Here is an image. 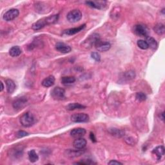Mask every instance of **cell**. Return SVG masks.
Segmentation results:
<instances>
[{
    "mask_svg": "<svg viewBox=\"0 0 165 165\" xmlns=\"http://www.w3.org/2000/svg\"><path fill=\"white\" fill-rule=\"evenodd\" d=\"M36 122L35 116L32 113L28 112L22 115L20 118V122L23 126L30 127Z\"/></svg>",
    "mask_w": 165,
    "mask_h": 165,
    "instance_id": "6da1fadb",
    "label": "cell"
},
{
    "mask_svg": "<svg viewBox=\"0 0 165 165\" xmlns=\"http://www.w3.org/2000/svg\"><path fill=\"white\" fill-rule=\"evenodd\" d=\"M134 32L136 35L140 37H148L149 35V30L147 27L143 24H138L134 26Z\"/></svg>",
    "mask_w": 165,
    "mask_h": 165,
    "instance_id": "7a4b0ae2",
    "label": "cell"
},
{
    "mask_svg": "<svg viewBox=\"0 0 165 165\" xmlns=\"http://www.w3.org/2000/svg\"><path fill=\"white\" fill-rule=\"evenodd\" d=\"M82 17V13L79 10L75 9L68 13L67 18L69 22L75 23L79 21Z\"/></svg>",
    "mask_w": 165,
    "mask_h": 165,
    "instance_id": "3957f363",
    "label": "cell"
},
{
    "mask_svg": "<svg viewBox=\"0 0 165 165\" xmlns=\"http://www.w3.org/2000/svg\"><path fill=\"white\" fill-rule=\"evenodd\" d=\"M100 41V35L97 34H93L87 38L86 41H84L83 45L87 48H90L92 46H96L99 41Z\"/></svg>",
    "mask_w": 165,
    "mask_h": 165,
    "instance_id": "277c9868",
    "label": "cell"
},
{
    "mask_svg": "<svg viewBox=\"0 0 165 165\" xmlns=\"http://www.w3.org/2000/svg\"><path fill=\"white\" fill-rule=\"evenodd\" d=\"M20 12L16 8H12L7 11L3 16V20L6 21H11L16 19L18 16Z\"/></svg>",
    "mask_w": 165,
    "mask_h": 165,
    "instance_id": "5b68a950",
    "label": "cell"
},
{
    "mask_svg": "<svg viewBox=\"0 0 165 165\" xmlns=\"http://www.w3.org/2000/svg\"><path fill=\"white\" fill-rule=\"evenodd\" d=\"M52 96L56 100H63L65 98V90L61 87H56L52 91Z\"/></svg>",
    "mask_w": 165,
    "mask_h": 165,
    "instance_id": "8992f818",
    "label": "cell"
},
{
    "mask_svg": "<svg viewBox=\"0 0 165 165\" xmlns=\"http://www.w3.org/2000/svg\"><path fill=\"white\" fill-rule=\"evenodd\" d=\"M70 119L74 122H87L89 121V116L84 113H78L73 114Z\"/></svg>",
    "mask_w": 165,
    "mask_h": 165,
    "instance_id": "52a82bcc",
    "label": "cell"
},
{
    "mask_svg": "<svg viewBox=\"0 0 165 165\" xmlns=\"http://www.w3.org/2000/svg\"><path fill=\"white\" fill-rule=\"evenodd\" d=\"M85 3L90 7L96 8V9H101L105 8L106 5V2L105 1H87Z\"/></svg>",
    "mask_w": 165,
    "mask_h": 165,
    "instance_id": "ba28073f",
    "label": "cell"
},
{
    "mask_svg": "<svg viewBox=\"0 0 165 165\" xmlns=\"http://www.w3.org/2000/svg\"><path fill=\"white\" fill-rule=\"evenodd\" d=\"M56 49L58 51H59V52L63 53V54H67L69 53L70 52H71L72 49L70 46L67 45V44H65L64 43H61V42H59V43H57L56 45Z\"/></svg>",
    "mask_w": 165,
    "mask_h": 165,
    "instance_id": "9c48e42d",
    "label": "cell"
},
{
    "mask_svg": "<svg viewBox=\"0 0 165 165\" xmlns=\"http://www.w3.org/2000/svg\"><path fill=\"white\" fill-rule=\"evenodd\" d=\"M27 101V99L25 97H20L13 103V107L16 110L22 109L25 106Z\"/></svg>",
    "mask_w": 165,
    "mask_h": 165,
    "instance_id": "30bf717a",
    "label": "cell"
},
{
    "mask_svg": "<svg viewBox=\"0 0 165 165\" xmlns=\"http://www.w3.org/2000/svg\"><path fill=\"white\" fill-rule=\"evenodd\" d=\"M87 145V141L83 138H79L75 139L73 146L75 149H84Z\"/></svg>",
    "mask_w": 165,
    "mask_h": 165,
    "instance_id": "8fae6325",
    "label": "cell"
},
{
    "mask_svg": "<svg viewBox=\"0 0 165 165\" xmlns=\"http://www.w3.org/2000/svg\"><path fill=\"white\" fill-rule=\"evenodd\" d=\"M96 48L99 52H106L111 48V45L108 42H101L100 41L96 45Z\"/></svg>",
    "mask_w": 165,
    "mask_h": 165,
    "instance_id": "7c38bea8",
    "label": "cell"
},
{
    "mask_svg": "<svg viewBox=\"0 0 165 165\" xmlns=\"http://www.w3.org/2000/svg\"><path fill=\"white\" fill-rule=\"evenodd\" d=\"M86 27V25L83 24L82 25H80L78 27H75V28H72V29H69L67 30H65L63 33L65 34L68 35V36H72L74 35L75 34H77V33L82 31L84 28Z\"/></svg>",
    "mask_w": 165,
    "mask_h": 165,
    "instance_id": "4fadbf2b",
    "label": "cell"
},
{
    "mask_svg": "<svg viewBox=\"0 0 165 165\" xmlns=\"http://www.w3.org/2000/svg\"><path fill=\"white\" fill-rule=\"evenodd\" d=\"M86 134V130L83 128H77L73 129L70 132V135L75 138H82Z\"/></svg>",
    "mask_w": 165,
    "mask_h": 165,
    "instance_id": "5bb4252c",
    "label": "cell"
},
{
    "mask_svg": "<svg viewBox=\"0 0 165 165\" xmlns=\"http://www.w3.org/2000/svg\"><path fill=\"white\" fill-rule=\"evenodd\" d=\"M46 25H48V23H47L46 21V18H43L41 19V20H38L37 22H36L35 23L32 25V29L34 30H40L42 28H43L44 27H45Z\"/></svg>",
    "mask_w": 165,
    "mask_h": 165,
    "instance_id": "9a60e30c",
    "label": "cell"
},
{
    "mask_svg": "<svg viewBox=\"0 0 165 165\" xmlns=\"http://www.w3.org/2000/svg\"><path fill=\"white\" fill-rule=\"evenodd\" d=\"M84 152V150L83 149H76V150H68L66 151L67 156L70 157H78L83 154Z\"/></svg>",
    "mask_w": 165,
    "mask_h": 165,
    "instance_id": "2e32d148",
    "label": "cell"
},
{
    "mask_svg": "<svg viewBox=\"0 0 165 165\" xmlns=\"http://www.w3.org/2000/svg\"><path fill=\"white\" fill-rule=\"evenodd\" d=\"M54 83H55V78L53 76V75H49V77H47L46 78L43 79V81H42L41 84L43 87L48 88V87L53 86Z\"/></svg>",
    "mask_w": 165,
    "mask_h": 165,
    "instance_id": "e0dca14e",
    "label": "cell"
},
{
    "mask_svg": "<svg viewBox=\"0 0 165 165\" xmlns=\"http://www.w3.org/2000/svg\"><path fill=\"white\" fill-rule=\"evenodd\" d=\"M5 83H6L7 90L8 93L12 94L14 92L16 89V84L12 79H7L5 81Z\"/></svg>",
    "mask_w": 165,
    "mask_h": 165,
    "instance_id": "ac0fdd59",
    "label": "cell"
},
{
    "mask_svg": "<svg viewBox=\"0 0 165 165\" xmlns=\"http://www.w3.org/2000/svg\"><path fill=\"white\" fill-rule=\"evenodd\" d=\"M152 153L154 154L155 156L157 157V159L159 160L164 154V148L163 146H159V147L154 149Z\"/></svg>",
    "mask_w": 165,
    "mask_h": 165,
    "instance_id": "d6986e66",
    "label": "cell"
},
{
    "mask_svg": "<svg viewBox=\"0 0 165 165\" xmlns=\"http://www.w3.org/2000/svg\"><path fill=\"white\" fill-rule=\"evenodd\" d=\"M22 52V50L20 46H12V48L9 50V54L11 55L12 57H17L20 55H21Z\"/></svg>",
    "mask_w": 165,
    "mask_h": 165,
    "instance_id": "ffe728a7",
    "label": "cell"
},
{
    "mask_svg": "<svg viewBox=\"0 0 165 165\" xmlns=\"http://www.w3.org/2000/svg\"><path fill=\"white\" fill-rule=\"evenodd\" d=\"M86 107L79 104V103H70V104H68L67 107H66V108L68 110H70V111H72V110H79V109H84V108H85Z\"/></svg>",
    "mask_w": 165,
    "mask_h": 165,
    "instance_id": "44dd1931",
    "label": "cell"
},
{
    "mask_svg": "<svg viewBox=\"0 0 165 165\" xmlns=\"http://www.w3.org/2000/svg\"><path fill=\"white\" fill-rule=\"evenodd\" d=\"M75 81V78L73 76H67L63 77L61 78V83L64 85H70L73 84Z\"/></svg>",
    "mask_w": 165,
    "mask_h": 165,
    "instance_id": "7402d4cb",
    "label": "cell"
},
{
    "mask_svg": "<svg viewBox=\"0 0 165 165\" xmlns=\"http://www.w3.org/2000/svg\"><path fill=\"white\" fill-rule=\"evenodd\" d=\"M154 30L155 33H157L158 35H163L165 32L164 25L162 23H158L154 28Z\"/></svg>",
    "mask_w": 165,
    "mask_h": 165,
    "instance_id": "603a6c76",
    "label": "cell"
},
{
    "mask_svg": "<svg viewBox=\"0 0 165 165\" xmlns=\"http://www.w3.org/2000/svg\"><path fill=\"white\" fill-rule=\"evenodd\" d=\"M29 158L31 163H35L38 161L39 157L34 150H32L29 152Z\"/></svg>",
    "mask_w": 165,
    "mask_h": 165,
    "instance_id": "cb8c5ba5",
    "label": "cell"
},
{
    "mask_svg": "<svg viewBox=\"0 0 165 165\" xmlns=\"http://www.w3.org/2000/svg\"><path fill=\"white\" fill-rule=\"evenodd\" d=\"M147 42V43L148 45V46L150 47V48H151L153 50H155L157 49V43L156 40H155L154 38H153V37H147V41H146Z\"/></svg>",
    "mask_w": 165,
    "mask_h": 165,
    "instance_id": "d4e9b609",
    "label": "cell"
},
{
    "mask_svg": "<svg viewBox=\"0 0 165 165\" xmlns=\"http://www.w3.org/2000/svg\"><path fill=\"white\" fill-rule=\"evenodd\" d=\"M135 77V72L132 71V70H129L128 72H126L123 74L124 79L126 80V81H130V80L133 79Z\"/></svg>",
    "mask_w": 165,
    "mask_h": 165,
    "instance_id": "484cf974",
    "label": "cell"
},
{
    "mask_svg": "<svg viewBox=\"0 0 165 165\" xmlns=\"http://www.w3.org/2000/svg\"><path fill=\"white\" fill-rule=\"evenodd\" d=\"M138 46L140 49L143 50H147L149 48L147 42L143 40H140L138 41Z\"/></svg>",
    "mask_w": 165,
    "mask_h": 165,
    "instance_id": "4316f807",
    "label": "cell"
},
{
    "mask_svg": "<svg viewBox=\"0 0 165 165\" xmlns=\"http://www.w3.org/2000/svg\"><path fill=\"white\" fill-rule=\"evenodd\" d=\"M136 100H138L139 101H144L147 100V96L143 92H138L135 95Z\"/></svg>",
    "mask_w": 165,
    "mask_h": 165,
    "instance_id": "83f0119b",
    "label": "cell"
},
{
    "mask_svg": "<svg viewBox=\"0 0 165 165\" xmlns=\"http://www.w3.org/2000/svg\"><path fill=\"white\" fill-rule=\"evenodd\" d=\"M27 135H29V133L27 132H25V131H23V130L18 131L17 132L16 134V136L17 138H23V137H25Z\"/></svg>",
    "mask_w": 165,
    "mask_h": 165,
    "instance_id": "f1b7e54d",
    "label": "cell"
},
{
    "mask_svg": "<svg viewBox=\"0 0 165 165\" xmlns=\"http://www.w3.org/2000/svg\"><path fill=\"white\" fill-rule=\"evenodd\" d=\"M91 57L92 59L97 61V62L100 61L101 60V56L98 52H92L91 54Z\"/></svg>",
    "mask_w": 165,
    "mask_h": 165,
    "instance_id": "f546056e",
    "label": "cell"
},
{
    "mask_svg": "<svg viewBox=\"0 0 165 165\" xmlns=\"http://www.w3.org/2000/svg\"><path fill=\"white\" fill-rule=\"evenodd\" d=\"M110 133L114 135H117L118 137H121V135H122L123 134H122V132L119 130V129H111V131H110Z\"/></svg>",
    "mask_w": 165,
    "mask_h": 165,
    "instance_id": "4dcf8cb0",
    "label": "cell"
},
{
    "mask_svg": "<svg viewBox=\"0 0 165 165\" xmlns=\"http://www.w3.org/2000/svg\"><path fill=\"white\" fill-rule=\"evenodd\" d=\"M108 164H122V163L119 161H117L116 160H112L110 162H108Z\"/></svg>",
    "mask_w": 165,
    "mask_h": 165,
    "instance_id": "1f68e13d",
    "label": "cell"
},
{
    "mask_svg": "<svg viewBox=\"0 0 165 165\" xmlns=\"http://www.w3.org/2000/svg\"><path fill=\"white\" fill-rule=\"evenodd\" d=\"M90 138L93 143H96L97 141L95 135H94V134L92 132H90Z\"/></svg>",
    "mask_w": 165,
    "mask_h": 165,
    "instance_id": "d6a6232c",
    "label": "cell"
},
{
    "mask_svg": "<svg viewBox=\"0 0 165 165\" xmlns=\"http://www.w3.org/2000/svg\"><path fill=\"white\" fill-rule=\"evenodd\" d=\"M160 118L161 119V120L164 121V112H162L160 114Z\"/></svg>",
    "mask_w": 165,
    "mask_h": 165,
    "instance_id": "836d02e7",
    "label": "cell"
},
{
    "mask_svg": "<svg viewBox=\"0 0 165 165\" xmlns=\"http://www.w3.org/2000/svg\"><path fill=\"white\" fill-rule=\"evenodd\" d=\"M0 84H1V89H0V91L2 92L3 90V88H4V86H3V84L2 82L0 83Z\"/></svg>",
    "mask_w": 165,
    "mask_h": 165,
    "instance_id": "e575fe53",
    "label": "cell"
}]
</instances>
